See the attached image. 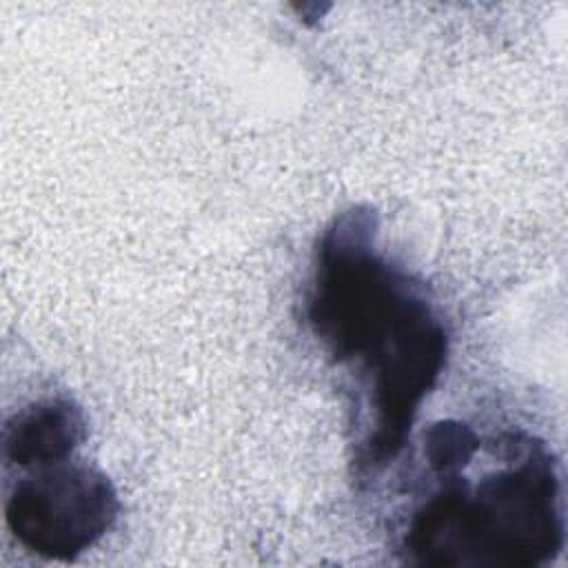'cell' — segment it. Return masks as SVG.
Here are the masks:
<instances>
[{"label": "cell", "instance_id": "obj_1", "mask_svg": "<svg viewBox=\"0 0 568 568\" xmlns=\"http://www.w3.org/2000/svg\"><path fill=\"white\" fill-rule=\"evenodd\" d=\"M368 209L339 213L320 235L304 320L355 382L353 462L379 473L404 450L415 417L439 382L448 333L424 288L377 246Z\"/></svg>", "mask_w": 568, "mask_h": 568}, {"label": "cell", "instance_id": "obj_2", "mask_svg": "<svg viewBox=\"0 0 568 568\" xmlns=\"http://www.w3.org/2000/svg\"><path fill=\"white\" fill-rule=\"evenodd\" d=\"M501 459L475 484L459 473L410 515L402 548L419 566L535 568L552 561L566 537L557 464L541 444L508 435Z\"/></svg>", "mask_w": 568, "mask_h": 568}, {"label": "cell", "instance_id": "obj_3", "mask_svg": "<svg viewBox=\"0 0 568 568\" xmlns=\"http://www.w3.org/2000/svg\"><path fill=\"white\" fill-rule=\"evenodd\" d=\"M120 515L111 479L82 462L29 470L4 499V524L29 552L73 561L91 550Z\"/></svg>", "mask_w": 568, "mask_h": 568}, {"label": "cell", "instance_id": "obj_4", "mask_svg": "<svg viewBox=\"0 0 568 568\" xmlns=\"http://www.w3.org/2000/svg\"><path fill=\"white\" fill-rule=\"evenodd\" d=\"M87 439V419L69 397L38 399L13 413L2 433L7 464L33 470L73 457Z\"/></svg>", "mask_w": 568, "mask_h": 568}, {"label": "cell", "instance_id": "obj_5", "mask_svg": "<svg viewBox=\"0 0 568 568\" xmlns=\"http://www.w3.org/2000/svg\"><path fill=\"white\" fill-rule=\"evenodd\" d=\"M479 448V435L462 422H437L424 433V459L437 477L468 468Z\"/></svg>", "mask_w": 568, "mask_h": 568}]
</instances>
